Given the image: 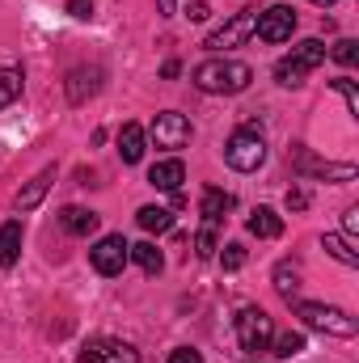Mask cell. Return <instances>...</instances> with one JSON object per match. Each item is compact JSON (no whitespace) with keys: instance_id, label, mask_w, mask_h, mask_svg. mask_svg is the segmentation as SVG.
I'll use <instances>...</instances> for the list:
<instances>
[{"instance_id":"obj_10","label":"cell","mask_w":359,"mask_h":363,"mask_svg":"<svg viewBox=\"0 0 359 363\" xmlns=\"http://www.w3.org/2000/svg\"><path fill=\"white\" fill-rule=\"evenodd\" d=\"M296 169L304 174V178H326V182H351L359 174L351 161H343V165H334V161H317V157H309V148L304 144H296Z\"/></svg>"},{"instance_id":"obj_20","label":"cell","mask_w":359,"mask_h":363,"mask_svg":"<svg viewBox=\"0 0 359 363\" xmlns=\"http://www.w3.org/2000/svg\"><path fill=\"white\" fill-rule=\"evenodd\" d=\"M21 220H4L0 224V267H13L21 258Z\"/></svg>"},{"instance_id":"obj_13","label":"cell","mask_w":359,"mask_h":363,"mask_svg":"<svg viewBox=\"0 0 359 363\" xmlns=\"http://www.w3.org/2000/svg\"><path fill=\"white\" fill-rule=\"evenodd\" d=\"M233 203H237V199H233L228 190L207 186V190H203V199H199V216H203V224H211V228H216V224L233 211Z\"/></svg>"},{"instance_id":"obj_17","label":"cell","mask_w":359,"mask_h":363,"mask_svg":"<svg viewBox=\"0 0 359 363\" xmlns=\"http://www.w3.org/2000/svg\"><path fill=\"white\" fill-rule=\"evenodd\" d=\"M245 228H250V237L275 241V237H283V216H279L275 207H254L250 220H245Z\"/></svg>"},{"instance_id":"obj_30","label":"cell","mask_w":359,"mask_h":363,"mask_svg":"<svg viewBox=\"0 0 359 363\" xmlns=\"http://www.w3.org/2000/svg\"><path fill=\"white\" fill-rule=\"evenodd\" d=\"M68 13H72L77 21H89L93 17V0H68Z\"/></svg>"},{"instance_id":"obj_21","label":"cell","mask_w":359,"mask_h":363,"mask_svg":"<svg viewBox=\"0 0 359 363\" xmlns=\"http://www.w3.org/2000/svg\"><path fill=\"white\" fill-rule=\"evenodd\" d=\"M136 220H140V228H144V233H170V228H174V211H170V207H157V203L140 207V211H136Z\"/></svg>"},{"instance_id":"obj_4","label":"cell","mask_w":359,"mask_h":363,"mask_svg":"<svg viewBox=\"0 0 359 363\" xmlns=\"http://www.w3.org/2000/svg\"><path fill=\"white\" fill-rule=\"evenodd\" d=\"M224 161H228L237 174H254V169H263V165H267V140H263V131H254V127H237V131L228 135V144H224Z\"/></svg>"},{"instance_id":"obj_31","label":"cell","mask_w":359,"mask_h":363,"mask_svg":"<svg viewBox=\"0 0 359 363\" xmlns=\"http://www.w3.org/2000/svg\"><path fill=\"white\" fill-rule=\"evenodd\" d=\"M170 363H203V355H199L194 347H178V351L170 355Z\"/></svg>"},{"instance_id":"obj_8","label":"cell","mask_w":359,"mask_h":363,"mask_svg":"<svg viewBox=\"0 0 359 363\" xmlns=\"http://www.w3.org/2000/svg\"><path fill=\"white\" fill-rule=\"evenodd\" d=\"M254 34H258L263 43H287V38L296 34V9H292V4H270L267 13H258Z\"/></svg>"},{"instance_id":"obj_12","label":"cell","mask_w":359,"mask_h":363,"mask_svg":"<svg viewBox=\"0 0 359 363\" xmlns=\"http://www.w3.org/2000/svg\"><path fill=\"white\" fill-rule=\"evenodd\" d=\"M101 77H106L101 68H72V72H68V85H64V89H68V101H72V106L89 101L93 93L101 89Z\"/></svg>"},{"instance_id":"obj_28","label":"cell","mask_w":359,"mask_h":363,"mask_svg":"<svg viewBox=\"0 0 359 363\" xmlns=\"http://www.w3.org/2000/svg\"><path fill=\"white\" fill-rule=\"evenodd\" d=\"M220 267H224V271H241V267H245V245H241V241H228L224 254H220Z\"/></svg>"},{"instance_id":"obj_24","label":"cell","mask_w":359,"mask_h":363,"mask_svg":"<svg viewBox=\"0 0 359 363\" xmlns=\"http://www.w3.org/2000/svg\"><path fill=\"white\" fill-rule=\"evenodd\" d=\"M21 85H26L21 68H0V110H4V106H13V101L21 97Z\"/></svg>"},{"instance_id":"obj_5","label":"cell","mask_w":359,"mask_h":363,"mask_svg":"<svg viewBox=\"0 0 359 363\" xmlns=\"http://www.w3.org/2000/svg\"><path fill=\"white\" fill-rule=\"evenodd\" d=\"M270 338H275L270 317L258 308V304H245V308L237 313V342H241V351H245L250 359L270 355Z\"/></svg>"},{"instance_id":"obj_2","label":"cell","mask_w":359,"mask_h":363,"mask_svg":"<svg viewBox=\"0 0 359 363\" xmlns=\"http://www.w3.org/2000/svg\"><path fill=\"white\" fill-rule=\"evenodd\" d=\"M326 55H330V47H326L321 38H304V43L292 47V55H283V60L275 64V81H279L283 89H296V85H304V77H309L313 68L326 64Z\"/></svg>"},{"instance_id":"obj_3","label":"cell","mask_w":359,"mask_h":363,"mask_svg":"<svg viewBox=\"0 0 359 363\" xmlns=\"http://www.w3.org/2000/svg\"><path fill=\"white\" fill-rule=\"evenodd\" d=\"M292 308H296V317L309 325V330H317V334H334V338H355V317L351 313H343V308H334V304H317V300H292Z\"/></svg>"},{"instance_id":"obj_19","label":"cell","mask_w":359,"mask_h":363,"mask_svg":"<svg viewBox=\"0 0 359 363\" xmlns=\"http://www.w3.org/2000/svg\"><path fill=\"white\" fill-rule=\"evenodd\" d=\"M321 250H326L330 258H338L343 267H359L355 237H347V233H326V237H321Z\"/></svg>"},{"instance_id":"obj_33","label":"cell","mask_w":359,"mask_h":363,"mask_svg":"<svg viewBox=\"0 0 359 363\" xmlns=\"http://www.w3.org/2000/svg\"><path fill=\"white\" fill-rule=\"evenodd\" d=\"M207 13H211L207 0H194V4H190V21H207Z\"/></svg>"},{"instance_id":"obj_1","label":"cell","mask_w":359,"mask_h":363,"mask_svg":"<svg viewBox=\"0 0 359 363\" xmlns=\"http://www.w3.org/2000/svg\"><path fill=\"white\" fill-rule=\"evenodd\" d=\"M194 89L199 93H245L250 89V81H254V68L250 64H241V60H203L199 68H194Z\"/></svg>"},{"instance_id":"obj_9","label":"cell","mask_w":359,"mask_h":363,"mask_svg":"<svg viewBox=\"0 0 359 363\" xmlns=\"http://www.w3.org/2000/svg\"><path fill=\"white\" fill-rule=\"evenodd\" d=\"M153 144L157 148H186L190 144V118L178 110H161L153 118Z\"/></svg>"},{"instance_id":"obj_22","label":"cell","mask_w":359,"mask_h":363,"mask_svg":"<svg viewBox=\"0 0 359 363\" xmlns=\"http://www.w3.org/2000/svg\"><path fill=\"white\" fill-rule=\"evenodd\" d=\"M275 287H279V296L292 304L296 300V287H300V267L292 262V258H283L279 267H275Z\"/></svg>"},{"instance_id":"obj_29","label":"cell","mask_w":359,"mask_h":363,"mask_svg":"<svg viewBox=\"0 0 359 363\" xmlns=\"http://www.w3.org/2000/svg\"><path fill=\"white\" fill-rule=\"evenodd\" d=\"M330 85H334V89L347 97V110H351V114L359 118V89H355V81H351V77H338V81H330Z\"/></svg>"},{"instance_id":"obj_14","label":"cell","mask_w":359,"mask_h":363,"mask_svg":"<svg viewBox=\"0 0 359 363\" xmlns=\"http://www.w3.org/2000/svg\"><path fill=\"white\" fill-rule=\"evenodd\" d=\"M148 182H153L157 190H165V194H178L182 182H186V165H182L178 157H170V161H157V165L148 169Z\"/></svg>"},{"instance_id":"obj_37","label":"cell","mask_w":359,"mask_h":363,"mask_svg":"<svg viewBox=\"0 0 359 363\" xmlns=\"http://www.w3.org/2000/svg\"><path fill=\"white\" fill-rule=\"evenodd\" d=\"M313 4H321V9H330V4H338V0H313Z\"/></svg>"},{"instance_id":"obj_7","label":"cell","mask_w":359,"mask_h":363,"mask_svg":"<svg viewBox=\"0 0 359 363\" xmlns=\"http://www.w3.org/2000/svg\"><path fill=\"white\" fill-rule=\"evenodd\" d=\"M254 21H258V13H254V9L233 13L220 30H211V34L203 38V47H207V51H233V47H241L245 38H254Z\"/></svg>"},{"instance_id":"obj_11","label":"cell","mask_w":359,"mask_h":363,"mask_svg":"<svg viewBox=\"0 0 359 363\" xmlns=\"http://www.w3.org/2000/svg\"><path fill=\"white\" fill-rule=\"evenodd\" d=\"M77 363H140V351L131 342H118V338H93L77 355Z\"/></svg>"},{"instance_id":"obj_6","label":"cell","mask_w":359,"mask_h":363,"mask_svg":"<svg viewBox=\"0 0 359 363\" xmlns=\"http://www.w3.org/2000/svg\"><path fill=\"white\" fill-rule=\"evenodd\" d=\"M127 258H131V245H127V237L123 233H106L97 245L89 250V262L97 274H106V279H114V274H123L127 267Z\"/></svg>"},{"instance_id":"obj_16","label":"cell","mask_w":359,"mask_h":363,"mask_svg":"<svg viewBox=\"0 0 359 363\" xmlns=\"http://www.w3.org/2000/svg\"><path fill=\"white\" fill-rule=\"evenodd\" d=\"M51 182H55V165H47V169H38L34 178L26 182V190L17 194V211H34L43 199H47V190H51Z\"/></svg>"},{"instance_id":"obj_23","label":"cell","mask_w":359,"mask_h":363,"mask_svg":"<svg viewBox=\"0 0 359 363\" xmlns=\"http://www.w3.org/2000/svg\"><path fill=\"white\" fill-rule=\"evenodd\" d=\"M131 258H136V267H140L144 274H161V271H165V258H161V250H157L153 241L131 245Z\"/></svg>"},{"instance_id":"obj_15","label":"cell","mask_w":359,"mask_h":363,"mask_svg":"<svg viewBox=\"0 0 359 363\" xmlns=\"http://www.w3.org/2000/svg\"><path fill=\"white\" fill-rule=\"evenodd\" d=\"M144 148H148L144 127H140V123H123V131H118V157H123L127 165H140V161H144Z\"/></svg>"},{"instance_id":"obj_27","label":"cell","mask_w":359,"mask_h":363,"mask_svg":"<svg viewBox=\"0 0 359 363\" xmlns=\"http://www.w3.org/2000/svg\"><path fill=\"white\" fill-rule=\"evenodd\" d=\"M330 55H334L343 68H351V64L359 60V43H355V38H338V43L330 47Z\"/></svg>"},{"instance_id":"obj_34","label":"cell","mask_w":359,"mask_h":363,"mask_svg":"<svg viewBox=\"0 0 359 363\" xmlns=\"http://www.w3.org/2000/svg\"><path fill=\"white\" fill-rule=\"evenodd\" d=\"M355 228H359V207H351L347 211V237H355Z\"/></svg>"},{"instance_id":"obj_36","label":"cell","mask_w":359,"mask_h":363,"mask_svg":"<svg viewBox=\"0 0 359 363\" xmlns=\"http://www.w3.org/2000/svg\"><path fill=\"white\" fill-rule=\"evenodd\" d=\"M157 4H161V13H165V17H174V9H178V0H157Z\"/></svg>"},{"instance_id":"obj_26","label":"cell","mask_w":359,"mask_h":363,"mask_svg":"<svg viewBox=\"0 0 359 363\" xmlns=\"http://www.w3.org/2000/svg\"><path fill=\"white\" fill-rule=\"evenodd\" d=\"M216 250H220L216 228H211V224H203V228H199V237H194V254H199V258H216Z\"/></svg>"},{"instance_id":"obj_32","label":"cell","mask_w":359,"mask_h":363,"mask_svg":"<svg viewBox=\"0 0 359 363\" xmlns=\"http://www.w3.org/2000/svg\"><path fill=\"white\" fill-rule=\"evenodd\" d=\"M287 207H292V211L309 207V194H304V190H287Z\"/></svg>"},{"instance_id":"obj_25","label":"cell","mask_w":359,"mask_h":363,"mask_svg":"<svg viewBox=\"0 0 359 363\" xmlns=\"http://www.w3.org/2000/svg\"><path fill=\"white\" fill-rule=\"evenodd\" d=\"M300 351H304V334H300V330H287V334L270 338V355H279V359H292V355H300Z\"/></svg>"},{"instance_id":"obj_18","label":"cell","mask_w":359,"mask_h":363,"mask_svg":"<svg viewBox=\"0 0 359 363\" xmlns=\"http://www.w3.org/2000/svg\"><path fill=\"white\" fill-rule=\"evenodd\" d=\"M60 224H64V233H72V237H89V233H97L101 216L89 211V207H64V211H60Z\"/></svg>"},{"instance_id":"obj_35","label":"cell","mask_w":359,"mask_h":363,"mask_svg":"<svg viewBox=\"0 0 359 363\" xmlns=\"http://www.w3.org/2000/svg\"><path fill=\"white\" fill-rule=\"evenodd\" d=\"M161 72H165V77H178L182 64H178V60H165V68H161Z\"/></svg>"}]
</instances>
